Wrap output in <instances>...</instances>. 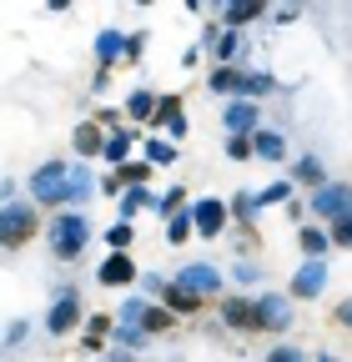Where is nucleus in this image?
<instances>
[{
    "label": "nucleus",
    "mask_w": 352,
    "mask_h": 362,
    "mask_svg": "<svg viewBox=\"0 0 352 362\" xmlns=\"http://www.w3.org/2000/svg\"><path fill=\"white\" fill-rule=\"evenodd\" d=\"M35 226H40V206L35 202H6L0 206V247L16 252V247L35 242Z\"/></svg>",
    "instance_id": "nucleus-1"
},
{
    "label": "nucleus",
    "mask_w": 352,
    "mask_h": 362,
    "mask_svg": "<svg viewBox=\"0 0 352 362\" xmlns=\"http://www.w3.org/2000/svg\"><path fill=\"white\" fill-rule=\"evenodd\" d=\"M86 242H91V221H86L81 211H61L51 221V257L56 262H76L86 252Z\"/></svg>",
    "instance_id": "nucleus-2"
},
{
    "label": "nucleus",
    "mask_w": 352,
    "mask_h": 362,
    "mask_svg": "<svg viewBox=\"0 0 352 362\" xmlns=\"http://www.w3.org/2000/svg\"><path fill=\"white\" fill-rule=\"evenodd\" d=\"M30 197H35V206H61L66 202V161H40L30 171Z\"/></svg>",
    "instance_id": "nucleus-3"
},
{
    "label": "nucleus",
    "mask_w": 352,
    "mask_h": 362,
    "mask_svg": "<svg viewBox=\"0 0 352 362\" xmlns=\"http://www.w3.org/2000/svg\"><path fill=\"white\" fill-rule=\"evenodd\" d=\"M81 327V292L76 287H56V302H51V312H46V332L51 337H66V332H76Z\"/></svg>",
    "instance_id": "nucleus-4"
},
{
    "label": "nucleus",
    "mask_w": 352,
    "mask_h": 362,
    "mask_svg": "<svg viewBox=\"0 0 352 362\" xmlns=\"http://www.w3.org/2000/svg\"><path fill=\"white\" fill-rule=\"evenodd\" d=\"M252 312H257V332H287L292 327V297L262 292V297H252Z\"/></svg>",
    "instance_id": "nucleus-5"
},
{
    "label": "nucleus",
    "mask_w": 352,
    "mask_h": 362,
    "mask_svg": "<svg viewBox=\"0 0 352 362\" xmlns=\"http://www.w3.org/2000/svg\"><path fill=\"white\" fill-rule=\"evenodd\" d=\"M187 216H192V232H201L211 242V237H222V226H227V202L222 197H201V202L187 206Z\"/></svg>",
    "instance_id": "nucleus-6"
},
{
    "label": "nucleus",
    "mask_w": 352,
    "mask_h": 362,
    "mask_svg": "<svg viewBox=\"0 0 352 362\" xmlns=\"http://www.w3.org/2000/svg\"><path fill=\"white\" fill-rule=\"evenodd\" d=\"M176 287L192 292V297H211V292H222V272H216L211 262H187L182 272H176Z\"/></svg>",
    "instance_id": "nucleus-7"
},
{
    "label": "nucleus",
    "mask_w": 352,
    "mask_h": 362,
    "mask_svg": "<svg viewBox=\"0 0 352 362\" xmlns=\"http://www.w3.org/2000/svg\"><path fill=\"white\" fill-rule=\"evenodd\" d=\"M317 211V226L322 221H337V216H347V181H322V187L312 192V202H307Z\"/></svg>",
    "instance_id": "nucleus-8"
},
{
    "label": "nucleus",
    "mask_w": 352,
    "mask_h": 362,
    "mask_svg": "<svg viewBox=\"0 0 352 362\" xmlns=\"http://www.w3.org/2000/svg\"><path fill=\"white\" fill-rule=\"evenodd\" d=\"M136 277H141V272H136V262H131L126 252H111V257L96 267V282H101V287H111V292H116V287H131Z\"/></svg>",
    "instance_id": "nucleus-9"
},
{
    "label": "nucleus",
    "mask_w": 352,
    "mask_h": 362,
    "mask_svg": "<svg viewBox=\"0 0 352 362\" xmlns=\"http://www.w3.org/2000/svg\"><path fill=\"white\" fill-rule=\"evenodd\" d=\"M146 126H166V136H171V146H176V141H182V136H187V116H182V96H161Z\"/></svg>",
    "instance_id": "nucleus-10"
},
{
    "label": "nucleus",
    "mask_w": 352,
    "mask_h": 362,
    "mask_svg": "<svg viewBox=\"0 0 352 362\" xmlns=\"http://www.w3.org/2000/svg\"><path fill=\"white\" fill-rule=\"evenodd\" d=\"M327 292V262H302L292 277V297H322Z\"/></svg>",
    "instance_id": "nucleus-11"
},
{
    "label": "nucleus",
    "mask_w": 352,
    "mask_h": 362,
    "mask_svg": "<svg viewBox=\"0 0 352 362\" xmlns=\"http://www.w3.org/2000/svg\"><path fill=\"white\" fill-rule=\"evenodd\" d=\"M247 141H252V156H257V161H282V156H287V136L272 131V126H257Z\"/></svg>",
    "instance_id": "nucleus-12"
},
{
    "label": "nucleus",
    "mask_w": 352,
    "mask_h": 362,
    "mask_svg": "<svg viewBox=\"0 0 352 362\" xmlns=\"http://www.w3.org/2000/svg\"><path fill=\"white\" fill-rule=\"evenodd\" d=\"M222 126H227V136H252L257 131V101H227Z\"/></svg>",
    "instance_id": "nucleus-13"
},
{
    "label": "nucleus",
    "mask_w": 352,
    "mask_h": 362,
    "mask_svg": "<svg viewBox=\"0 0 352 362\" xmlns=\"http://www.w3.org/2000/svg\"><path fill=\"white\" fill-rule=\"evenodd\" d=\"M91 192H96V176H91V166H86V161L66 166V202H91Z\"/></svg>",
    "instance_id": "nucleus-14"
},
{
    "label": "nucleus",
    "mask_w": 352,
    "mask_h": 362,
    "mask_svg": "<svg viewBox=\"0 0 352 362\" xmlns=\"http://www.w3.org/2000/svg\"><path fill=\"white\" fill-rule=\"evenodd\" d=\"M216 96H227V101H242V86H247V71L242 66H216V76L206 81Z\"/></svg>",
    "instance_id": "nucleus-15"
},
{
    "label": "nucleus",
    "mask_w": 352,
    "mask_h": 362,
    "mask_svg": "<svg viewBox=\"0 0 352 362\" xmlns=\"http://www.w3.org/2000/svg\"><path fill=\"white\" fill-rule=\"evenodd\" d=\"M222 322L237 327V332H257V312H252L247 297H227V302H222Z\"/></svg>",
    "instance_id": "nucleus-16"
},
{
    "label": "nucleus",
    "mask_w": 352,
    "mask_h": 362,
    "mask_svg": "<svg viewBox=\"0 0 352 362\" xmlns=\"http://www.w3.org/2000/svg\"><path fill=\"white\" fill-rule=\"evenodd\" d=\"M297 247H302L307 262H327V252H332V242H327L322 226H302V232H297Z\"/></svg>",
    "instance_id": "nucleus-17"
},
{
    "label": "nucleus",
    "mask_w": 352,
    "mask_h": 362,
    "mask_svg": "<svg viewBox=\"0 0 352 362\" xmlns=\"http://www.w3.org/2000/svg\"><path fill=\"white\" fill-rule=\"evenodd\" d=\"M156 297L166 302V312H171V317H192V312L201 307V297H192V292H182V287H176V282H166V287H161Z\"/></svg>",
    "instance_id": "nucleus-18"
},
{
    "label": "nucleus",
    "mask_w": 352,
    "mask_h": 362,
    "mask_svg": "<svg viewBox=\"0 0 352 362\" xmlns=\"http://www.w3.org/2000/svg\"><path fill=\"white\" fill-rule=\"evenodd\" d=\"M126 56V35L121 30H101L96 35V61H101V71H111V61H121Z\"/></svg>",
    "instance_id": "nucleus-19"
},
{
    "label": "nucleus",
    "mask_w": 352,
    "mask_h": 362,
    "mask_svg": "<svg viewBox=\"0 0 352 362\" xmlns=\"http://www.w3.org/2000/svg\"><path fill=\"white\" fill-rule=\"evenodd\" d=\"M126 151H131V131H126V126L111 131V136H101V161H111V171L126 161Z\"/></svg>",
    "instance_id": "nucleus-20"
},
{
    "label": "nucleus",
    "mask_w": 352,
    "mask_h": 362,
    "mask_svg": "<svg viewBox=\"0 0 352 362\" xmlns=\"http://www.w3.org/2000/svg\"><path fill=\"white\" fill-rule=\"evenodd\" d=\"M151 111H156V90H151V86H136V90L126 96V116H131V121H151Z\"/></svg>",
    "instance_id": "nucleus-21"
},
{
    "label": "nucleus",
    "mask_w": 352,
    "mask_h": 362,
    "mask_svg": "<svg viewBox=\"0 0 352 362\" xmlns=\"http://www.w3.org/2000/svg\"><path fill=\"white\" fill-rule=\"evenodd\" d=\"M146 337H156V332H171L176 327V317L166 312V307H156V302H146V312H141V322H136Z\"/></svg>",
    "instance_id": "nucleus-22"
},
{
    "label": "nucleus",
    "mask_w": 352,
    "mask_h": 362,
    "mask_svg": "<svg viewBox=\"0 0 352 362\" xmlns=\"http://www.w3.org/2000/svg\"><path fill=\"white\" fill-rule=\"evenodd\" d=\"M287 197H292V181H287V176H277L272 187H262V192H252L257 211H262V206H287Z\"/></svg>",
    "instance_id": "nucleus-23"
},
{
    "label": "nucleus",
    "mask_w": 352,
    "mask_h": 362,
    "mask_svg": "<svg viewBox=\"0 0 352 362\" xmlns=\"http://www.w3.org/2000/svg\"><path fill=\"white\" fill-rule=\"evenodd\" d=\"M71 141H76V151H81V156H101V126H96V121H81Z\"/></svg>",
    "instance_id": "nucleus-24"
},
{
    "label": "nucleus",
    "mask_w": 352,
    "mask_h": 362,
    "mask_svg": "<svg viewBox=\"0 0 352 362\" xmlns=\"http://www.w3.org/2000/svg\"><path fill=\"white\" fill-rule=\"evenodd\" d=\"M292 176H297V181H307V187H312V192H317V187H322V181H327V166H322L317 156H302V161L292 166Z\"/></svg>",
    "instance_id": "nucleus-25"
},
{
    "label": "nucleus",
    "mask_w": 352,
    "mask_h": 362,
    "mask_svg": "<svg viewBox=\"0 0 352 362\" xmlns=\"http://www.w3.org/2000/svg\"><path fill=\"white\" fill-rule=\"evenodd\" d=\"M116 202H121V221H131V216H136L141 206H151V192H146V187H126Z\"/></svg>",
    "instance_id": "nucleus-26"
},
{
    "label": "nucleus",
    "mask_w": 352,
    "mask_h": 362,
    "mask_svg": "<svg viewBox=\"0 0 352 362\" xmlns=\"http://www.w3.org/2000/svg\"><path fill=\"white\" fill-rule=\"evenodd\" d=\"M182 206H187V187H171V192L151 197V211H156V216H176Z\"/></svg>",
    "instance_id": "nucleus-27"
},
{
    "label": "nucleus",
    "mask_w": 352,
    "mask_h": 362,
    "mask_svg": "<svg viewBox=\"0 0 352 362\" xmlns=\"http://www.w3.org/2000/svg\"><path fill=\"white\" fill-rule=\"evenodd\" d=\"M277 81L267 71H247V86H242V101H257V96H272Z\"/></svg>",
    "instance_id": "nucleus-28"
},
{
    "label": "nucleus",
    "mask_w": 352,
    "mask_h": 362,
    "mask_svg": "<svg viewBox=\"0 0 352 362\" xmlns=\"http://www.w3.org/2000/svg\"><path fill=\"white\" fill-rule=\"evenodd\" d=\"M176 161V146L166 141V136H151V141H146V166L156 171V166H171Z\"/></svg>",
    "instance_id": "nucleus-29"
},
{
    "label": "nucleus",
    "mask_w": 352,
    "mask_h": 362,
    "mask_svg": "<svg viewBox=\"0 0 352 362\" xmlns=\"http://www.w3.org/2000/svg\"><path fill=\"white\" fill-rule=\"evenodd\" d=\"M192 237V216H187V206L176 211V216H166V247H182Z\"/></svg>",
    "instance_id": "nucleus-30"
},
{
    "label": "nucleus",
    "mask_w": 352,
    "mask_h": 362,
    "mask_svg": "<svg viewBox=\"0 0 352 362\" xmlns=\"http://www.w3.org/2000/svg\"><path fill=\"white\" fill-rule=\"evenodd\" d=\"M237 56H242V30H222V35H216V61L232 66Z\"/></svg>",
    "instance_id": "nucleus-31"
},
{
    "label": "nucleus",
    "mask_w": 352,
    "mask_h": 362,
    "mask_svg": "<svg viewBox=\"0 0 352 362\" xmlns=\"http://www.w3.org/2000/svg\"><path fill=\"white\" fill-rule=\"evenodd\" d=\"M131 237H136V232H131V221H111V226H106V247H111V252H126Z\"/></svg>",
    "instance_id": "nucleus-32"
},
{
    "label": "nucleus",
    "mask_w": 352,
    "mask_h": 362,
    "mask_svg": "<svg viewBox=\"0 0 352 362\" xmlns=\"http://www.w3.org/2000/svg\"><path fill=\"white\" fill-rule=\"evenodd\" d=\"M262 16H267V11H262V6H232V11H227V25H232V30H242V25H252V21H262Z\"/></svg>",
    "instance_id": "nucleus-33"
},
{
    "label": "nucleus",
    "mask_w": 352,
    "mask_h": 362,
    "mask_svg": "<svg viewBox=\"0 0 352 362\" xmlns=\"http://www.w3.org/2000/svg\"><path fill=\"white\" fill-rule=\"evenodd\" d=\"M106 332H111V317H86V337H81V342H86V347H101Z\"/></svg>",
    "instance_id": "nucleus-34"
},
{
    "label": "nucleus",
    "mask_w": 352,
    "mask_h": 362,
    "mask_svg": "<svg viewBox=\"0 0 352 362\" xmlns=\"http://www.w3.org/2000/svg\"><path fill=\"white\" fill-rule=\"evenodd\" d=\"M227 161H252V141H247V136H227Z\"/></svg>",
    "instance_id": "nucleus-35"
},
{
    "label": "nucleus",
    "mask_w": 352,
    "mask_h": 362,
    "mask_svg": "<svg viewBox=\"0 0 352 362\" xmlns=\"http://www.w3.org/2000/svg\"><path fill=\"white\" fill-rule=\"evenodd\" d=\"M327 242H332V247H347V242H352V216H337V221H332Z\"/></svg>",
    "instance_id": "nucleus-36"
},
{
    "label": "nucleus",
    "mask_w": 352,
    "mask_h": 362,
    "mask_svg": "<svg viewBox=\"0 0 352 362\" xmlns=\"http://www.w3.org/2000/svg\"><path fill=\"white\" fill-rule=\"evenodd\" d=\"M227 211H237L242 221H247V216H257V202H252V192H237V197L227 202Z\"/></svg>",
    "instance_id": "nucleus-37"
},
{
    "label": "nucleus",
    "mask_w": 352,
    "mask_h": 362,
    "mask_svg": "<svg viewBox=\"0 0 352 362\" xmlns=\"http://www.w3.org/2000/svg\"><path fill=\"white\" fill-rule=\"evenodd\" d=\"M267 362H307V357H302L297 347H287V342H282V347H272V352H267Z\"/></svg>",
    "instance_id": "nucleus-38"
},
{
    "label": "nucleus",
    "mask_w": 352,
    "mask_h": 362,
    "mask_svg": "<svg viewBox=\"0 0 352 362\" xmlns=\"http://www.w3.org/2000/svg\"><path fill=\"white\" fill-rule=\"evenodd\" d=\"M317 362H342V357H317Z\"/></svg>",
    "instance_id": "nucleus-39"
}]
</instances>
